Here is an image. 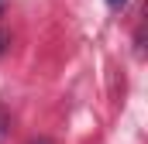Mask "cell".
Instances as JSON below:
<instances>
[{
  "label": "cell",
  "instance_id": "obj_1",
  "mask_svg": "<svg viewBox=\"0 0 148 144\" xmlns=\"http://www.w3.org/2000/svg\"><path fill=\"white\" fill-rule=\"evenodd\" d=\"M7 41H10V38H7V31H0V55L7 52Z\"/></svg>",
  "mask_w": 148,
  "mask_h": 144
},
{
  "label": "cell",
  "instance_id": "obj_2",
  "mask_svg": "<svg viewBox=\"0 0 148 144\" xmlns=\"http://www.w3.org/2000/svg\"><path fill=\"white\" fill-rule=\"evenodd\" d=\"M107 3H110L114 10H121V7H124V3H127V0H107Z\"/></svg>",
  "mask_w": 148,
  "mask_h": 144
},
{
  "label": "cell",
  "instance_id": "obj_3",
  "mask_svg": "<svg viewBox=\"0 0 148 144\" xmlns=\"http://www.w3.org/2000/svg\"><path fill=\"white\" fill-rule=\"evenodd\" d=\"M28 144H48V141H45V137H41V141H28Z\"/></svg>",
  "mask_w": 148,
  "mask_h": 144
}]
</instances>
